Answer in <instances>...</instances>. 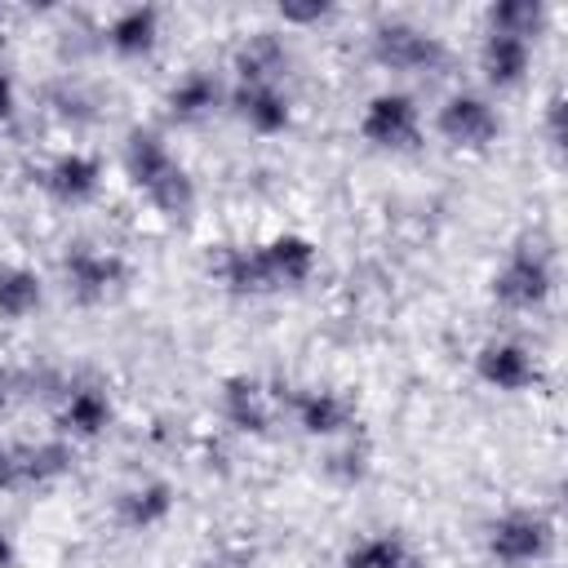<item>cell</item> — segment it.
<instances>
[{
	"mask_svg": "<svg viewBox=\"0 0 568 568\" xmlns=\"http://www.w3.org/2000/svg\"><path fill=\"white\" fill-rule=\"evenodd\" d=\"M284 408H293L297 426L320 439L351 435V426H355V404L342 390H293V395H284Z\"/></svg>",
	"mask_w": 568,
	"mask_h": 568,
	"instance_id": "30bf717a",
	"label": "cell"
},
{
	"mask_svg": "<svg viewBox=\"0 0 568 568\" xmlns=\"http://www.w3.org/2000/svg\"><path fill=\"white\" fill-rule=\"evenodd\" d=\"M359 133H364V142H373L382 151H413L422 138V111L408 93H377L364 106Z\"/></svg>",
	"mask_w": 568,
	"mask_h": 568,
	"instance_id": "52a82bcc",
	"label": "cell"
},
{
	"mask_svg": "<svg viewBox=\"0 0 568 568\" xmlns=\"http://www.w3.org/2000/svg\"><path fill=\"white\" fill-rule=\"evenodd\" d=\"M280 408H284V390H271L257 377H231L222 386V413H226V422L240 426V430H248V435H266L275 426Z\"/></svg>",
	"mask_w": 568,
	"mask_h": 568,
	"instance_id": "ba28073f",
	"label": "cell"
},
{
	"mask_svg": "<svg viewBox=\"0 0 568 568\" xmlns=\"http://www.w3.org/2000/svg\"><path fill=\"white\" fill-rule=\"evenodd\" d=\"M324 475L337 479V484H359V479L368 475V439L346 435L342 448H333V453L324 457Z\"/></svg>",
	"mask_w": 568,
	"mask_h": 568,
	"instance_id": "cb8c5ba5",
	"label": "cell"
},
{
	"mask_svg": "<svg viewBox=\"0 0 568 568\" xmlns=\"http://www.w3.org/2000/svg\"><path fill=\"white\" fill-rule=\"evenodd\" d=\"M160 40V13L151 4H133L124 13H115V22L106 27V44L120 58H146Z\"/></svg>",
	"mask_w": 568,
	"mask_h": 568,
	"instance_id": "ac0fdd59",
	"label": "cell"
},
{
	"mask_svg": "<svg viewBox=\"0 0 568 568\" xmlns=\"http://www.w3.org/2000/svg\"><path fill=\"white\" fill-rule=\"evenodd\" d=\"M253 559H248V550H217L213 559H204L200 568H248Z\"/></svg>",
	"mask_w": 568,
	"mask_h": 568,
	"instance_id": "4316f807",
	"label": "cell"
},
{
	"mask_svg": "<svg viewBox=\"0 0 568 568\" xmlns=\"http://www.w3.org/2000/svg\"><path fill=\"white\" fill-rule=\"evenodd\" d=\"M40 306V280L22 266H0V320H27Z\"/></svg>",
	"mask_w": 568,
	"mask_h": 568,
	"instance_id": "603a6c76",
	"label": "cell"
},
{
	"mask_svg": "<svg viewBox=\"0 0 568 568\" xmlns=\"http://www.w3.org/2000/svg\"><path fill=\"white\" fill-rule=\"evenodd\" d=\"M439 133L453 142V146H466V151H484L493 138H497V129H501V120H497V111L484 102V98H475V93H457V98H448L444 106H439Z\"/></svg>",
	"mask_w": 568,
	"mask_h": 568,
	"instance_id": "9c48e42d",
	"label": "cell"
},
{
	"mask_svg": "<svg viewBox=\"0 0 568 568\" xmlns=\"http://www.w3.org/2000/svg\"><path fill=\"white\" fill-rule=\"evenodd\" d=\"M18 453V475H22V488H40V484H53L71 470V444L67 439H40V444H13Z\"/></svg>",
	"mask_w": 568,
	"mask_h": 568,
	"instance_id": "d6986e66",
	"label": "cell"
},
{
	"mask_svg": "<svg viewBox=\"0 0 568 568\" xmlns=\"http://www.w3.org/2000/svg\"><path fill=\"white\" fill-rule=\"evenodd\" d=\"M342 568H417V564L395 532H377V537H359L346 550Z\"/></svg>",
	"mask_w": 568,
	"mask_h": 568,
	"instance_id": "44dd1931",
	"label": "cell"
},
{
	"mask_svg": "<svg viewBox=\"0 0 568 568\" xmlns=\"http://www.w3.org/2000/svg\"><path fill=\"white\" fill-rule=\"evenodd\" d=\"M124 169L164 217H186L195 209V186H191L186 169L173 160V151L164 146L160 133L133 129L129 142H124Z\"/></svg>",
	"mask_w": 568,
	"mask_h": 568,
	"instance_id": "7a4b0ae2",
	"label": "cell"
},
{
	"mask_svg": "<svg viewBox=\"0 0 568 568\" xmlns=\"http://www.w3.org/2000/svg\"><path fill=\"white\" fill-rule=\"evenodd\" d=\"M546 22V9L537 0H501L488 9V31H501V36H515V40H528L541 31Z\"/></svg>",
	"mask_w": 568,
	"mask_h": 568,
	"instance_id": "7402d4cb",
	"label": "cell"
},
{
	"mask_svg": "<svg viewBox=\"0 0 568 568\" xmlns=\"http://www.w3.org/2000/svg\"><path fill=\"white\" fill-rule=\"evenodd\" d=\"M13 488H22L18 453H13V444H0V493H13Z\"/></svg>",
	"mask_w": 568,
	"mask_h": 568,
	"instance_id": "d4e9b609",
	"label": "cell"
},
{
	"mask_svg": "<svg viewBox=\"0 0 568 568\" xmlns=\"http://www.w3.org/2000/svg\"><path fill=\"white\" fill-rule=\"evenodd\" d=\"M528 58H532V44H528V40H515V36H501V31H488V36H484L479 67H484L488 84H497V89L519 84L524 71H528Z\"/></svg>",
	"mask_w": 568,
	"mask_h": 568,
	"instance_id": "e0dca14e",
	"label": "cell"
},
{
	"mask_svg": "<svg viewBox=\"0 0 568 568\" xmlns=\"http://www.w3.org/2000/svg\"><path fill=\"white\" fill-rule=\"evenodd\" d=\"M9 111H13V80L0 71V120H9Z\"/></svg>",
	"mask_w": 568,
	"mask_h": 568,
	"instance_id": "83f0119b",
	"label": "cell"
},
{
	"mask_svg": "<svg viewBox=\"0 0 568 568\" xmlns=\"http://www.w3.org/2000/svg\"><path fill=\"white\" fill-rule=\"evenodd\" d=\"M217 275L226 280L231 293H244V297L302 288L315 275V248L302 235H280V240L257 244V248H231L222 257Z\"/></svg>",
	"mask_w": 568,
	"mask_h": 568,
	"instance_id": "6da1fadb",
	"label": "cell"
},
{
	"mask_svg": "<svg viewBox=\"0 0 568 568\" xmlns=\"http://www.w3.org/2000/svg\"><path fill=\"white\" fill-rule=\"evenodd\" d=\"M373 58L390 71L404 75H426V71H444L448 67V49L439 36L413 27V22H382L373 31Z\"/></svg>",
	"mask_w": 568,
	"mask_h": 568,
	"instance_id": "277c9868",
	"label": "cell"
},
{
	"mask_svg": "<svg viewBox=\"0 0 568 568\" xmlns=\"http://www.w3.org/2000/svg\"><path fill=\"white\" fill-rule=\"evenodd\" d=\"M98 178H102L98 160L93 155H80V151H67V155H58L53 164L40 169V186L58 204H84V200H93Z\"/></svg>",
	"mask_w": 568,
	"mask_h": 568,
	"instance_id": "4fadbf2b",
	"label": "cell"
},
{
	"mask_svg": "<svg viewBox=\"0 0 568 568\" xmlns=\"http://www.w3.org/2000/svg\"><path fill=\"white\" fill-rule=\"evenodd\" d=\"M9 390H13V373H4V368H0V399H4Z\"/></svg>",
	"mask_w": 568,
	"mask_h": 568,
	"instance_id": "f1b7e54d",
	"label": "cell"
},
{
	"mask_svg": "<svg viewBox=\"0 0 568 568\" xmlns=\"http://www.w3.org/2000/svg\"><path fill=\"white\" fill-rule=\"evenodd\" d=\"M475 373L497 390H528L537 382V359L519 342H488L475 355Z\"/></svg>",
	"mask_w": 568,
	"mask_h": 568,
	"instance_id": "8fae6325",
	"label": "cell"
},
{
	"mask_svg": "<svg viewBox=\"0 0 568 568\" xmlns=\"http://www.w3.org/2000/svg\"><path fill=\"white\" fill-rule=\"evenodd\" d=\"M231 106L253 133H280L288 124V98L280 84H235Z\"/></svg>",
	"mask_w": 568,
	"mask_h": 568,
	"instance_id": "9a60e30c",
	"label": "cell"
},
{
	"mask_svg": "<svg viewBox=\"0 0 568 568\" xmlns=\"http://www.w3.org/2000/svg\"><path fill=\"white\" fill-rule=\"evenodd\" d=\"M62 280H67V293L84 306L93 302H106L111 293H120V284L129 280V266L111 253V248H98V244H75L67 257H62Z\"/></svg>",
	"mask_w": 568,
	"mask_h": 568,
	"instance_id": "5b68a950",
	"label": "cell"
},
{
	"mask_svg": "<svg viewBox=\"0 0 568 568\" xmlns=\"http://www.w3.org/2000/svg\"><path fill=\"white\" fill-rule=\"evenodd\" d=\"M555 288V266L541 244H519L493 275V297L501 311H537Z\"/></svg>",
	"mask_w": 568,
	"mask_h": 568,
	"instance_id": "3957f363",
	"label": "cell"
},
{
	"mask_svg": "<svg viewBox=\"0 0 568 568\" xmlns=\"http://www.w3.org/2000/svg\"><path fill=\"white\" fill-rule=\"evenodd\" d=\"M550 541H555L550 519H541L532 510H506L501 519L488 524V555L506 568H524V564L546 559Z\"/></svg>",
	"mask_w": 568,
	"mask_h": 568,
	"instance_id": "8992f818",
	"label": "cell"
},
{
	"mask_svg": "<svg viewBox=\"0 0 568 568\" xmlns=\"http://www.w3.org/2000/svg\"><path fill=\"white\" fill-rule=\"evenodd\" d=\"M111 422V399L102 395V386H89V382H71L62 386L58 395V426L75 439H93L102 435Z\"/></svg>",
	"mask_w": 568,
	"mask_h": 568,
	"instance_id": "7c38bea8",
	"label": "cell"
},
{
	"mask_svg": "<svg viewBox=\"0 0 568 568\" xmlns=\"http://www.w3.org/2000/svg\"><path fill=\"white\" fill-rule=\"evenodd\" d=\"M288 71V49L275 31H257L235 49V75L240 84H280Z\"/></svg>",
	"mask_w": 568,
	"mask_h": 568,
	"instance_id": "5bb4252c",
	"label": "cell"
},
{
	"mask_svg": "<svg viewBox=\"0 0 568 568\" xmlns=\"http://www.w3.org/2000/svg\"><path fill=\"white\" fill-rule=\"evenodd\" d=\"M169 510H173V488H169V484H160V479H151V484H138V488L120 493V506H115L120 524H124V528H133V532H146V528L164 524V519H169Z\"/></svg>",
	"mask_w": 568,
	"mask_h": 568,
	"instance_id": "ffe728a7",
	"label": "cell"
},
{
	"mask_svg": "<svg viewBox=\"0 0 568 568\" xmlns=\"http://www.w3.org/2000/svg\"><path fill=\"white\" fill-rule=\"evenodd\" d=\"M280 18L284 22H320V18H328V4H284Z\"/></svg>",
	"mask_w": 568,
	"mask_h": 568,
	"instance_id": "484cf974",
	"label": "cell"
},
{
	"mask_svg": "<svg viewBox=\"0 0 568 568\" xmlns=\"http://www.w3.org/2000/svg\"><path fill=\"white\" fill-rule=\"evenodd\" d=\"M217 106H222V84H217L213 71H186L169 89V115L178 124H204Z\"/></svg>",
	"mask_w": 568,
	"mask_h": 568,
	"instance_id": "2e32d148",
	"label": "cell"
}]
</instances>
